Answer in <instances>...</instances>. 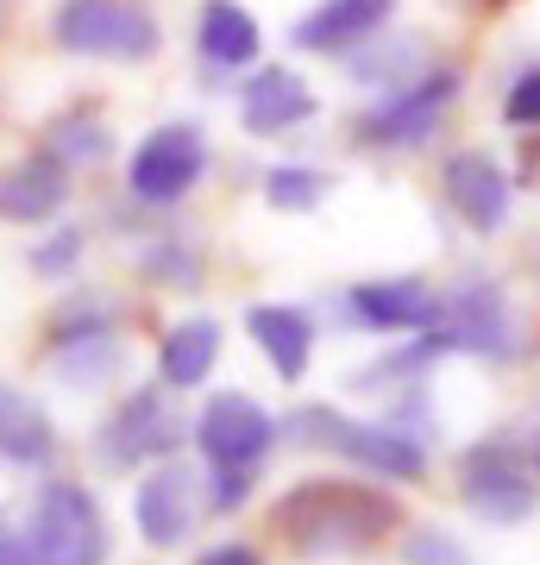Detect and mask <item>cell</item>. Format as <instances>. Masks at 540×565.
<instances>
[{
    "label": "cell",
    "instance_id": "obj_1",
    "mask_svg": "<svg viewBox=\"0 0 540 565\" xmlns=\"http://www.w3.org/2000/svg\"><path fill=\"white\" fill-rule=\"evenodd\" d=\"M402 527V509L383 484H352V478H301L277 497L271 534L296 546L301 559H352Z\"/></svg>",
    "mask_w": 540,
    "mask_h": 565
},
{
    "label": "cell",
    "instance_id": "obj_2",
    "mask_svg": "<svg viewBox=\"0 0 540 565\" xmlns=\"http://www.w3.org/2000/svg\"><path fill=\"white\" fill-rule=\"evenodd\" d=\"M277 434L289 446H315V452H333V459L359 465L383 484H421L427 478V440L402 434L390 422H359L333 403H301L289 422H277Z\"/></svg>",
    "mask_w": 540,
    "mask_h": 565
},
{
    "label": "cell",
    "instance_id": "obj_3",
    "mask_svg": "<svg viewBox=\"0 0 540 565\" xmlns=\"http://www.w3.org/2000/svg\"><path fill=\"white\" fill-rule=\"evenodd\" d=\"M434 352H472V359H490V364H509L521 352V327H516V308L502 296V282L490 277H459L453 289H441L434 302V321L421 327Z\"/></svg>",
    "mask_w": 540,
    "mask_h": 565
},
{
    "label": "cell",
    "instance_id": "obj_4",
    "mask_svg": "<svg viewBox=\"0 0 540 565\" xmlns=\"http://www.w3.org/2000/svg\"><path fill=\"white\" fill-rule=\"evenodd\" d=\"M51 39L70 57H100V63H145L158 57V13L145 0H57Z\"/></svg>",
    "mask_w": 540,
    "mask_h": 565
},
{
    "label": "cell",
    "instance_id": "obj_5",
    "mask_svg": "<svg viewBox=\"0 0 540 565\" xmlns=\"http://www.w3.org/2000/svg\"><path fill=\"white\" fill-rule=\"evenodd\" d=\"M459 503L490 527H521L534 515V465H528V440L516 434H490V440L465 446L459 459Z\"/></svg>",
    "mask_w": 540,
    "mask_h": 565
},
{
    "label": "cell",
    "instance_id": "obj_6",
    "mask_svg": "<svg viewBox=\"0 0 540 565\" xmlns=\"http://www.w3.org/2000/svg\"><path fill=\"white\" fill-rule=\"evenodd\" d=\"M182 446V415L163 384H139L95 434V459L107 471H139V465H163Z\"/></svg>",
    "mask_w": 540,
    "mask_h": 565
},
{
    "label": "cell",
    "instance_id": "obj_7",
    "mask_svg": "<svg viewBox=\"0 0 540 565\" xmlns=\"http://www.w3.org/2000/svg\"><path fill=\"white\" fill-rule=\"evenodd\" d=\"M25 534L39 546L44 565H107V515L82 484H44L32 497Z\"/></svg>",
    "mask_w": 540,
    "mask_h": 565
},
{
    "label": "cell",
    "instance_id": "obj_8",
    "mask_svg": "<svg viewBox=\"0 0 540 565\" xmlns=\"http://www.w3.org/2000/svg\"><path fill=\"white\" fill-rule=\"evenodd\" d=\"M453 95H459V70H453V63L421 70L415 82L390 88V95L359 120V145H371V151H415V145L434 139V126H441V114L453 107Z\"/></svg>",
    "mask_w": 540,
    "mask_h": 565
},
{
    "label": "cell",
    "instance_id": "obj_9",
    "mask_svg": "<svg viewBox=\"0 0 540 565\" xmlns=\"http://www.w3.org/2000/svg\"><path fill=\"white\" fill-rule=\"evenodd\" d=\"M201 177H208V139L195 120H170L158 132H145V145L126 163V189L145 207H177Z\"/></svg>",
    "mask_w": 540,
    "mask_h": 565
},
{
    "label": "cell",
    "instance_id": "obj_10",
    "mask_svg": "<svg viewBox=\"0 0 540 565\" xmlns=\"http://www.w3.org/2000/svg\"><path fill=\"white\" fill-rule=\"evenodd\" d=\"M277 440H283L277 415L258 396H245V390L208 396V408H201V422H195V446L214 471H258Z\"/></svg>",
    "mask_w": 540,
    "mask_h": 565
},
{
    "label": "cell",
    "instance_id": "obj_11",
    "mask_svg": "<svg viewBox=\"0 0 540 565\" xmlns=\"http://www.w3.org/2000/svg\"><path fill=\"white\" fill-rule=\"evenodd\" d=\"M441 189H446V207L472 233H497L509 221V202H516V182L502 177V163L490 151H453L441 163Z\"/></svg>",
    "mask_w": 540,
    "mask_h": 565
},
{
    "label": "cell",
    "instance_id": "obj_12",
    "mask_svg": "<svg viewBox=\"0 0 540 565\" xmlns=\"http://www.w3.org/2000/svg\"><path fill=\"white\" fill-rule=\"evenodd\" d=\"M434 302L441 289L421 277H378V282H352L346 289V321L359 333H421L434 321Z\"/></svg>",
    "mask_w": 540,
    "mask_h": 565
},
{
    "label": "cell",
    "instance_id": "obj_13",
    "mask_svg": "<svg viewBox=\"0 0 540 565\" xmlns=\"http://www.w3.org/2000/svg\"><path fill=\"white\" fill-rule=\"evenodd\" d=\"M396 13V0H320L315 13H301L289 44L308 51V57H346V51H364Z\"/></svg>",
    "mask_w": 540,
    "mask_h": 565
},
{
    "label": "cell",
    "instance_id": "obj_14",
    "mask_svg": "<svg viewBox=\"0 0 540 565\" xmlns=\"http://www.w3.org/2000/svg\"><path fill=\"white\" fill-rule=\"evenodd\" d=\"M133 522L151 546H182L189 527H195V478L182 471L177 459L151 465L133 490Z\"/></svg>",
    "mask_w": 540,
    "mask_h": 565
},
{
    "label": "cell",
    "instance_id": "obj_15",
    "mask_svg": "<svg viewBox=\"0 0 540 565\" xmlns=\"http://www.w3.org/2000/svg\"><path fill=\"white\" fill-rule=\"evenodd\" d=\"M240 120L252 139H283V132H296V126L315 120V88L296 76V70H258V76L240 88Z\"/></svg>",
    "mask_w": 540,
    "mask_h": 565
},
{
    "label": "cell",
    "instance_id": "obj_16",
    "mask_svg": "<svg viewBox=\"0 0 540 565\" xmlns=\"http://www.w3.org/2000/svg\"><path fill=\"white\" fill-rule=\"evenodd\" d=\"M63 202H70V170L51 151H25L20 163L0 170V221L7 226H39L63 214Z\"/></svg>",
    "mask_w": 540,
    "mask_h": 565
},
{
    "label": "cell",
    "instance_id": "obj_17",
    "mask_svg": "<svg viewBox=\"0 0 540 565\" xmlns=\"http://www.w3.org/2000/svg\"><path fill=\"white\" fill-rule=\"evenodd\" d=\"M245 333H252V345L271 359V371H277L283 384L308 377V359H315V321H308V308L258 302V308H245Z\"/></svg>",
    "mask_w": 540,
    "mask_h": 565
},
{
    "label": "cell",
    "instance_id": "obj_18",
    "mask_svg": "<svg viewBox=\"0 0 540 565\" xmlns=\"http://www.w3.org/2000/svg\"><path fill=\"white\" fill-rule=\"evenodd\" d=\"M214 364H221V321L189 315V321H177L170 333H163V345H158V384L170 390V396H182V390L208 384Z\"/></svg>",
    "mask_w": 540,
    "mask_h": 565
},
{
    "label": "cell",
    "instance_id": "obj_19",
    "mask_svg": "<svg viewBox=\"0 0 540 565\" xmlns=\"http://www.w3.org/2000/svg\"><path fill=\"white\" fill-rule=\"evenodd\" d=\"M258 20H252V7L240 0H201V20H195V51L208 70H245V63H258Z\"/></svg>",
    "mask_w": 540,
    "mask_h": 565
},
{
    "label": "cell",
    "instance_id": "obj_20",
    "mask_svg": "<svg viewBox=\"0 0 540 565\" xmlns=\"http://www.w3.org/2000/svg\"><path fill=\"white\" fill-rule=\"evenodd\" d=\"M0 459L20 465V471H44L57 459V427L25 390L0 384Z\"/></svg>",
    "mask_w": 540,
    "mask_h": 565
},
{
    "label": "cell",
    "instance_id": "obj_21",
    "mask_svg": "<svg viewBox=\"0 0 540 565\" xmlns=\"http://www.w3.org/2000/svg\"><path fill=\"white\" fill-rule=\"evenodd\" d=\"M51 371L70 390H95L120 371V333H88V340H51Z\"/></svg>",
    "mask_w": 540,
    "mask_h": 565
},
{
    "label": "cell",
    "instance_id": "obj_22",
    "mask_svg": "<svg viewBox=\"0 0 540 565\" xmlns=\"http://www.w3.org/2000/svg\"><path fill=\"white\" fill-rule=\"evenodd\" d=\"M139 270L158 282V289H201V252L182 245V233H163V239L139 258Z\"/></svg>",
    "mask_w": 540,
    "mask_h": 565
},
{
    "label": "cell",
    "instance_id": "obj_23",
    "mask_svg": "<svg viewBox=\"0 0 540 565\" xmlns=\"http://www.w3.org/2000/svg\"><path fill=\"white\" fill-rule=\"evenodd\" d=\"M264 202L283 207V214H308V207L327 202V177L308 170V163H277V170L264 177Z\"/></svg>",
    "mask_w": 540,
    "mask_h": 565
},
{
    "label": "cell",
    "instance_id": "obj_24",
    "mask_svg": "<svg viewBox=\"0 0 540 565\" xmlns=\"http://www.w3.org/2000/svg\"><path fill=\"white\" fill-rule=\"evenodd\" d=\"M44 151H51L63 170H76V163H100V158H107V126H100V120H82V114H70V120L51 126Z\"/></svg>",
    "mask_w": 540,
    "mask_h": 565
},
{
    "label": "cell",
    "instance_id": "obj_25",
    "mask_svg": "<svg viewBox=\"0 0 540 565\" xmlns=\"http://www.w3.org/2000/svg\"><path fill=\"white\" fill-rule=\"evenodd\" d=\"M402 565H472V546L453 527H409L402 534Z\"/></svg>",
    "mask_w": 540,
    "mask_h": 565
},
{
    "label": "cell",
    "instance_id": "obj_26",
    "mask_svg": "<svg viewBox=\"0 0 540 565\" xmlns=\"http://www.w3.org/2000/svg\"><path fill=\"white\" fill-rule=\"evenodd\" d=\"M82 245H88L82 226H57L44 245H32V270H39V277H70L82 264Z\"/></svg>",
    "mask_w": 540,
    "mask_h": 565
},
{
    "label": "cell",
    "instance_id": "obj_27",
    "mask_svg": "<svg viewBox=\"0 0 540 565\" xmlns=\"http://www.w3.org/2000/svg\"><path fill=\"white\" fill-rule=\"evenodd\" d=\"M502 120L521 126V132H540V63L509 82V95H502Z\"/></svg>",
    "mask_w": 540,
    "mask_h": 565
},
{
    "label": "cell",
    "instance_id": "obj_28",
    "mask_svg": "<svg viewBox=\"0 0 540 565\" xmlns=\"http://www.w3.org/2000/svg\"><path fill=\"white\" fill-rule=\"evenodd\" d=\"M252 478H258V471H214V490H208V509H214V515H226V509H240L245 497H252Z\"/></svg>",
    "mask_w": 540,
    "mask_h": 565
},
{
    "label": "cell",
    "instance_id": "obj_29",
    "mask_svg": "<svg viewBox=\"0 0 540 565\" xmlns=\"http://www.w3.org/2000/svg\"><path fill=\"white\" fill-rule=\"evenodd\" d=\"M0 565H44L39 546H32V534H25L13 515H0Z\"/></svg>",
    "mask_w": 540,
    "mask_h": 565
},
{
    "label": "cell",
    "instance_id": "obj_30",
    "mask_svg": "<svg viewBox=\"0 0 540 565\" xmlns=\"http://www.w3.org/2000/svg\"><path fill=\"white\" fill-rule=\"evenodd\" d=\"M195 565H264V553L252 541H221V546H208Z\"/></svg>",
    "mask_w": 540,
    "mask_h": 565
},
{
    "label": "cell",
    "instance_id": "obj_31",
    "mask_svg": "<svg viewBox=\"0 0 540 565\" xmlns=\"http://www.w3.org/2000/svg\"><path fill=\"white\" fill-rule=\"evenodd\" d=\"M528 465H534V478H540V434L528 440Z\"/></svg>",
    "mask_w": 540,
    "mask_h": 565
},
{
    "label": "cell",
    "instance_id": "obj_32",
    "mask_svg": "<svg viewBox=\"0 0 540 565\" xmlns=\"http://www.w3.org/2000/svg\"><path fill=\"white\" fill-rule=\"evenodd\" d=\"M472 7H502V0H472Z\"/></svg>",
    "mask_w": 540,
    "mask_h": 565
}]
</instances>
